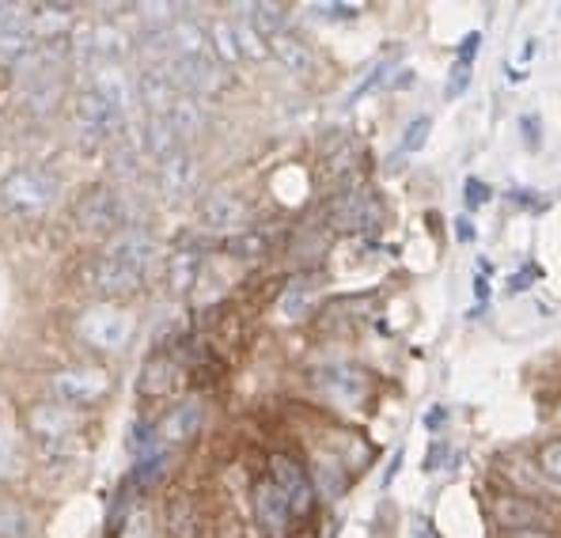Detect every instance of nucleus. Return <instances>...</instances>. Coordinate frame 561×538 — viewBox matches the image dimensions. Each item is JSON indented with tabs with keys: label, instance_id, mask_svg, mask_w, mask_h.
<instances>
[{
	"label": "nucleus",
	"instance_id": "f257e3e1",
	"mask_svg": "<svg viewBox=\"0 0 561 538\" xmlns=\"http://www.w3.org/2000/svg\"><path fill=\"white\" fill-rule=\"evenodd\" d=\"M27 428L35 448L49 459H65L80 448V417L65 402H43L27 413Z\"/></svg>",
	"mask_w": 561,
	"mask_h": 538
},
{
	"label": "nucleus",
	"instance_id": "f03ea898",
	"mask_svg": "<svg viewBox=\"0 0 561 538\" xmlns=\"http://www.w3.org/2000/svg\"><path fill=\"white\" fill-rule=\"evenodd\" d=\"M57 197V179L43 168H20L0 182V205L23 217H35L54 205Z\"/></svg>",
	"mask_w": 561,
	"mask_h": 538
},
{
	"label": "nucleus",
	"instance_id": "7ed1b4c3",
	"mask_svg": "<svg viewBox=\"0 0 561 538\" xmlns=\"http://www.w3.org/2000/svg\"><path fill=\"white\" fill-rule=\"evenodd\" d=\"M72 129H77L80 145L95 148L126 134V114L106 103V99H99L95 91H80L77 106H72Z\"/></svg>",
	"mask_w": 561,
	"mask_h": 538
},
{
	"label": "nucleus",
	"instance_id": "20e7f679",
	"mask_svg": "<svg viewBox=\"0 0 561 538\" xmlns=\"http://www.w3.org/2000/svg\"><path fill=\"white\" fill-rule=\"evenodd\" d=\"M77 225L84 231H92V236H118L122 228H129V205L126 197L118 194V190L111 186H95L88 190L84 197L77 202Z\"/></svg>",
	"mask_w": 561,
	"mask_h": 538
},
{
	"label": "nucleus",
	"instance_id": "39448f33",
	"mask_svg": "<svg viewBox=\"0 0 561 538\" xmlns=\"http://www.w3.org/2000/svg\"><path fill=\"white\" fill-rule=\"evenodd\" d=\"M77 334L80 342L92 345L99 353H118L134 337V319L122 308H114V304H95V308L80 314Z\"/></svg>",
	"mask_w": 561,
	"mask_h": 538
},
{
	"label": "nucleus",
	"instance_id": "423d86ee",
	"mask_svg": "<svg viewBox=\"0 0 561 538\" xmlns=\"http://www.w3.org/2000/svg\"><path fill=\"white\" fill-rule=\"evenodd\" d=\"M49 391L65 405H92L111 391V376L92 364H77V368H61L49 376Z\"/></svg>",
	"mask_w": 561,
	"mask_h": 538
},
{
	"label": "nucleus",
	"instance_id": "0eeeda50",
	"mask_svg": "<svg viewBox=\"0 0 561 538\" xmlns=\"http://www.w3.org/2000/svg\"><path fill=\"white\" fill-rule=\"evenodd\" d=\"M84 285L92 288L95 296H103V300H118V296L140 293L145 273L126 266V262H114V259H106V254H99V259H92L84 266Z\"/></svg>",
	"mask_w": 561,
	"mask_h": 538
},
{
	"label": "nucleus",
	"instance_id": "6e6552de",
	"mask_svg": "<svg viewBox=\"0 0 561 538\" xmlns=\"http://www.w3.org/2000/svg\"><path fill=\"white\" fill-rule=\"evenodd\" d=\"M266 478L277 485L280 493H285V501L293 504L296 516H308L311 504H316V485H311V478H308V470H304L300 459H293V455H285V451L270 455V474Z\"/></svg>",
	"mask_w": 561,
	"mask_h": 538
},
{
	"label": "nucleus",
	"instance_id": "1a4fd4ad",
	"mask_svg": "<svg viewBox=\"0 0 561 538\" xmlns=\"http://www.w3.org/2000/svg\"><path fill=\"white\" fill-rule=\"evenodd\" d=\"M72 54L92 69V65H118L129 54V35L114 23H95V27L80 31Z\"/></svg>",
	"mask_w": 561,
	"mask_h": 538
},
{
	"label": "nucleus",
	"instance_id": "9d476101",
	"mask_svg": "<svg viewBox=\"0 0 561 538\" xmlns=\"http://www.w3.org/2000/svg\"><path fill=\"white\" fill-rule=\"evenodd\" d=\"M379 217H383V205L373 190H350L334 202L330 209V225L334 231H376Z\"/></svg>",
	"mask_w": 561,
	"mask_h": 538
},
{
	"label": "nucleus",
	"instance_id": "9b49d317",
	"mask_svg": "<svg viewBox=\"0 0 561 538\" xmlns=\"http://www.w3.org/2000/svg\"><path fill=\"white\" fill-rule=\"evenodd\" d=\"M163 69H168L171 84L179 88V95H213V91L225 88V72H220L217 61H190V57H171V61H163Z\"/></svg>",
	"mask_w": 561,
	"mask_h": 538
},
{
	"label": "nucleus",
	"instance_id": "f8f14e48",
	"mask_svg": "<svg viewBox=\"0 0 561 538\" xmlns=\"http://www.w3.org/2000/svg\"><path fill=\"white\" fill-rule=\"evenodd\" d=\"M251 508H254V519H259V527L266 531L270 538H285V531L293 527L296 512L293 504L285 501V493L277 490L270 478H262V482H254L251 490Z\"/></svg>",
	"mask_w": 561,
	"mask_h": 538
},
{
	"label": "nucleus",
	"instance_id": "ddd939ff",
	"mask_svg": "<svg viewBox=\"0 0 561 538\" xmlns=\"http://www.w3.org/2000/svg\"><path fill=\"white\" fill-rule=\"evenodd\" d=\"M205 425V402L202 399H183L175 410L163 413V421L156 425V444L160 448H179V444H190Z\"/></svg>",
	"mask_w": 561,
	"mask_h": 538
},
{
	"label": "nucleus",
	"instance_id": "4468645a",
	"mask_svg": "<svg viewBox=\"0 0 561 538\" xmlns=\"http://www.w3.org/2000/svg\"><path fill=\"white\" fill-rule=\"evenodd\" d=\"M493 519H497L501 531H542L550 527V512L539 508L527 496H497L493 501Z\"/></svg>",
	"mask_w": 561,
	"mask_h": 538
},
{
	"label": "nucleus",
	"instance_id": "2eb2a0df",
	"mask_svg": "<svg viewBox=\"0 0 561 538\" xmlns=\"http://www.w3.org/2000/svg\"><path fill=\"white\" fill-rule=\"evenodd\" d=\"M88 91H95L99 99H106L111 106H118L122 114H129V106L137 103V84L126 77L122 65H92L88 69Z\"/></svg>",
	"mask_w": 561,
	"mask_h": 538
},
{
	"label": "nucleus",
	"instance_id": "dca6fc26",
	"mask_svg": "<svg viewBox=\"0 0 561 538\" xmlns=\"http://www.w3.org/2000/svg\"><path fill=\"white\" fill-rule=\"evenodd\" d=\"M106 259H114V262H126V266H134L145 273L148 262L156 259V239H152V231L148 228H140V225H129V228H122L118 236H111L106 239Z\"/></svg>",
	"mask_w": 561,
	"mask_h": 538
},
{
	"label": "nucleus",
	"instance_id": "f3484780",
	"mask_svg": "<svg viewBox=\"0 0 561 538\" xmlns=\"http://www.w3.org/2000/svg\"><path fill=\"white\" fill-rule=\"evenodd\" d=\"M27 27H31V35H35L38 46L69 43L65 35L72 31V8L69 4H38V8H31Z\"/></svg>",
	"mask_w": 561,
	"mask_h": 538
},
{
	"label": "nucleus",
	"instance_id": "a211bd4d",
	"mask_svg": "<svg viewBox=\"0 0 561 538\" xmlns=\"http://www.w3.org/2000/svg\"><path fill=\"white\" fill-rule=\"evenodd\" d=\"M243 220H247V205L243 197L236 194H225V190H217V194H209L202 202V225L213 228V231H243Z\"/></svg>",
	"mask_w": 561,
	"mask_h": 538
},
{
	"label": "nucleus",
	"instance_id": "6ab92c4d",
	"mask_svg": "<svg viewBox=\"0 0 561 538\" xmlns=\"http://www.w3.org/2000/svg\"><path fill=\"white\" fill-rule=\"evenodd\" d=\"M171 57H190V61H217L209 31L197 20H171Z\"/></svg>",
	"mask_w": 561,
	"mask_h": 538
},
{
	"label": "nucleus",
	"instance_id": "aec40b11",
	"mask_svg": "<svg viewBox=\"0 0 561 538\" xmlns=\"http://www.w3.org/2000/svg\"><path fill=\"white\" fill-rule=\"evenodd\" d=\"M137 99L148 106V114H168L179 99V88L171 84L163 65H148V69L137 77Z\"/></svg>",
	"mask_w": 561,
	"mask_h": 538
},
{
	"label": "nucleus",
	"instance_id": "412c9836",
	"mask_svg": "<svg viewBox=\"0 0 561 538\" xmlns=\"http://www.w3.org/2000/svg\"><path fill=\"white\" fill-rule=\"evenodd\" d=\"M179 145H183V137L175 134L168 114H148V122L140 126V148H145L148 160H156V163L171 160L175 152H183Z\"/></svg>",
	"mask_w": 561,
	"mask_h": 538
},
{
	"label": "nucleus",
	"instance_id": "4be33fe9",
	"mask_svg": "<svg viewBox=\"0 0 561 538\" xmlns=\"http://www.w3.org/2000/svg\"><path fill=\"white\" fill-rule=\"evenodd\" d=\"M156 179H160V190L168 197H183L194 190L197 182V163L190 152H175L171 160H163L160 168H156Z\"/></svg>",
	"mask_w": 561,
	"mask_h": 538
},
{
	"label": "nucleus",
	"instance_id": "5701e85b",
	"mask_svg": "<svg viewBox=\"0 0 561 538\" xmlns=\"http://www.w3.org/2000/svg\"><path fill=\"white\" fill-rule=\"evenodd\" d=\"M270 54H274L288 72H296V77H308V72H316V54H311V49L304 46L296 35H288V31H285V35L270 38Z\"/></svg>",
	"mask_w": 561,
	"mask_h": 538
},
{
	"label": "nucleus",
	"instance_id": "b1692460",
	"mask_svg": "<svg viewBox=\"0 0 561 538\" xmlns=\"http://www.w3.org/2000/svg\"><path fill=\"white\" fill-rule=\"evenodd\" d=\"M179 376H183V368H179L175 357H152L145 364V371H140V394L160 399V394L175 391Z\"/></svg>",
	"mask_w": 561,
	"mask_h": 538
},
{
	"label": "nucleus",
	"instance_id": "393cba45",
	"mask_svg": "<svg viewBox=\"0 0 561 538\" xmlns=\"http://www.w3.org/2000/svg\"><path fill=\"white\" fill-rule=\"evenodd\" d=\"M197 273H202V251L197 247H179L168 259V285L175 293H190L197 285Z\"/></svg>",
	"mask_w": 561,
	"mask_h": 538
},
{
	"label": "nucleus",
	"instance_id": "a878e982",
	"mask_svg": "<svg viewBox=\"0 0 561 538\" xmlns=\"http://www.w3.org/2000/svg\"><path fill=\"white\" fill-rule=\"evenodd\" d=\"M316 384L323 387L327 394L342 399V402H357L360 391H365V379H360L357 371H350V368H327V371H319Z\"/></svg>",
	"mask_w": 561,
	"mask_h": 538
},
{
	"label": "nucleus",
	"instance_id": "bb28decb",
	"mask_svg": "<svg viewBox=\"0 0 561 538\" xmlns=\"http://www.w3.org/2000/svg\"><path fill=\"white\" fill-rule=\"evenodd\" d=\"M168 118H171V126H175V134L190 140V137H197L205 129V111H202V103L197 99H190V95H179L175 99V106L168 111Z\"/></svg>",
	"mask_w": 561,
	"mask_h": 538
},
{
	"label": "nucleus",
	"instance_id": "cd10ccee",
	"mask_svg": "<svg viewBox=\"0 0 561 538\" xmlns=\"http://www.w3.org/2000/svg\"><path fill=\"white\" fill-rule=\"evenodd\" d=\"M251 27L259 31L262 38H274V35H285L288 31V8L285 4H251Z\"/></svg>",
	"mask_w": 561,
	"mask_h": 538
},
{
	"label": "nucleus",
	"instance_id": "c85d7f7f",
	"mask_svg": "<svg viewBox=\"0 0 561 538\" xmlns=\"http://www.w3.org/2000/svg\"><path fill=\"white\" fill-rule=\"evenodd\" d=\"M311 296H316V281H311V277L293 281V285L285 288V296H280L277 314H280V319H288V322H293V319H300V314L308 311Z\"/></svg>",
	"mask_w": 561,
	"mask_h": 538
},
{
	"label": "nucleus",
	"instance_id": "c756f323",
	"mask_svg": "<svg viewBox=\"0 0 561 538\" xmlns=\"http://www.w3.org/2000/svg\"><path fill=\"white\" fill-rule=\"evenodd\" d=\"M31 516L15 501H0V538H31Z\"/></svg>",
	"mask_w": 561,
	"mask_h": 538
},
{
	"label": "nucleus",
	"instance_id": "7c9ffc66",
	"mask_svg": "<svg viewBox=\"0 0 561 538\" xmlns=\"http://www.w3.org/2000/svg\"><path fill=\"white\" fill-rule=\"evenodd\" d=\"M209 38H213V54L220 57V61H239L243 57V49H239V35H236V23H213V31H209Z\"/></svg>",
	"mask_w": 561,
	"mask_h": 538
},
{
	"label": "nucleus",
	"instance_id": "2f4dec72",
	"mask_svg": "<svg viewBox=\"0 0 561 538\" xmlns=\"http://www.w3.org/2000/svg\"><path fill=\"white\" fill-rule=\"evenodd\" d=\"M316 478H319V490H323V496H337L345 485V478H350V470H345L342 459H330V455H323V459L316 462Z\"/></svg>",
	"mask_w": 561,
	"mask_h": 538
},
{
	"label": "nucleus",
	"instance_id": "473e14b6",
	"mask_svg": "<svg viewBox=\"0 0 561 538\" xmlns=\"http://www.w3.org/2000/svg\"><path fill=\"white\" fill-rule=\"evenodd\" d=\"M428 134H433V118H428V114H417V118L410 122L407 129H402L399 152H407V156L421 152V148H425V140H428Z\"/></svg>",
	"mask_w": 561,
	"mask_h": 538
},
{
	"label": "nucleus",
	"instance_id": "72a5a7b5",
	"mask_svg": "<svg viewBox=\"0 0 561 538\" xmlns=\"http://www.w3.org/2000/svg\"><path fill=\"white\" fill-rule=\"evenodd\" d=\"M23 462V448L8 425H0V474H15Z\"/></svg>",
	"mask_w": 561,
	"mask_h": 538
},
{
	"label": "nucleus",
	"instance_id": "f704fd0d",
	"mask_svg": "<svg viewBox=\"0 0 561 538\" xmlns=\"http://www.w3.org/2000/svg\"><path fill=\"white\" fill-rule=\"evenodd\" d=\"M228 254H236V259H259L262 251H266V239L259 236V231H239L225 243Z\"/></svg>",
	"mask_w": 561,
	"mask_h": 538
},
{
	"label": "nucleus",
	"instance_id": "c9c22d12",
	"mask_svg": "<svg viewBox=\"0 0 561 538\" xmlns=\"http://www.w3.org/2000/svg\"><path fill=\"white\" fill-rule=\"evenodd\" d=\"M391 69H394V61H379V65H373V69L365 72V80H360V84L350 91V99H345V103L353 106V103H357V99H365V95H368V91H373V88L387 84V72H391Z\"/></svg>",
	"mask_w": 561,
	"mask_h": 538
},
{
	"label": "nucleus",
	"instance_id": "e433bc0d",
	"mask_svg": "<svg viewBox=\"0 0 561 538\" xmlns=\"http://www.w3.org/2000/svg\"><path fill=\"white\" fill-rule=\"evenodd\" d=\"M236 35H239V49H243L247 57H270V43L251 27V20L236 23Z\"/></svg>",
	"mask_w": 561,
	"mask_h": 538
},
{
	"label": "nucleus",
	"instance_id": "4c0bfd02",
	"mask_svg": "<svg viewBox=\"0 0 561 538\" xmlns=\"http://www.w3.org/2000/svg\"><path fill=\"white\" fill-rule=\"evenodd\" d=\"M470 77H474V65H467V61H456V65H451L448 88H444V99H459V95H463L467 84H470Z\"/></svg>",
	"mask_w": 561,
	"mask_h": 538
},
{
	"label": "nucleus",
	"instance_id": "58836bf2",
	"mask_svg": "<svg viewBox=\"0 0 561 538\" xmlns=\"http://www.w3.org/2000/svg\"><path fill=\"white\" fill-rule=\"evenodd\" d=\"M539 470L550 478L554 485H561V440H550L547 448L539 451Z\"/></svg>",
	"mask_w": 561,
	"mask_h": 538
},
{
	"label": "nucleus",
	"instance_id": "ea45409f",
	"mask_svg": "<svg viewBox=\"0 0 561 538\" xmlns=\"http://www.w3.org/2000/svg\"><path fill=\"white\" fill-rule=\"evenodd\" d=\"M311 12L323 15V20H353L360 8L357 4H311Z\"/></svg>",
	"mask_w": 561,
	"mask_h": 538
},
{
	"label": "nucleus",
	"instance_id": "a19ab883",
	"mask_svg": "<svg viewBox=\"0 0 561 538\" xmlns=\"http://www.w3.org/2000/svg\"><path fill=\"white\" fill-rule=\"evenodd\" d=\"M463 194H467V209H478V205L490 202V186H485V182H478V179H467Z\"/></svg>",
	"mask_w": 561,
	"mask_h": 538
},
{
	"label": "nucleus",
	"instance_id": "79ce46f5",
	"mask_svg": "<svg viewBox=\"0 0 561 538\" xmlns=\"http://www.w3.org/2000/svg\"><path fill=\"white\" fill-rule=\"evenodd\" d=\"M478 46H482V31H470V35L459 43V57L456 61H467V65H474V57H478Z\"/></svg>",
	"mask_w": 561,
	"mask_h": 538
},
{
	"label": "nucleus",
	"instance_id": "37998d69",
	"mask_svg": "<svg viewBox=\"0 0 561 538\" xmlns=\"http://www.w3.org/2000/svg\"><path fill=\"white\" fill-rule=\"evenodd\" d=\"M519 129H524L527 148H539V145H542V137H539V118H535V114H524V118H519Z\"/></svg>",
	"mask_w": 561,
	"mask_h": 538
},
{
	"label": "nucleus",
	"instance_id": "c03bdc74",
	"mask_svg": "<svg viewBox=\"0 0 561 538\" xmlns=\"http://www.w3.org/2000/svg\"><path fill=\"white\" fill-rule=\"evenodd\" d=\"M474 236H478V231H474V220L459 217V220H456V239H459V243H470Z\"/></svg>",
	"mask_w": 561,
	"mask_h": 538
},
{
	"label": "nucleus",
	"instance_id": "a18cd8bd",
	"mask_svg": "<svg viewBox=\"0 0 561 538\" xmlns=\"http://www.w3.org/2000/svg\"><path fill=\"white\" fill-rule=\"evenodd\" d=\"M444 421H448V410H444V405H433V413L425 417V425L436 428V425H444Z\"/></svg>",
	"mask_w": 561,
	"mask_h": 538
},
{
	"label": "nucleus",
	"instance_id": "49530a36",
	"mask_svg": "<svg viewBox=\"0 0 561 538\" xmlns=\"http://www.w3.org/2000/svg\"><path fill=\"white\" fill-rule=\"evenodd\" d=\"M399 467H402V451H394L391 470H387V474H383V485H391V482H394V474H399Z\"/></svg>",
	"mask_w": 561,
	"mask_h": 538
},
{
	"label": "nucleus",
	"instance_id": "de8ad7c7",
	"mask_svg": "<svg viewBox=\"0 0 561 538\" xmlns=\"http://www.w3.org/2000/svg\"><path fill=\"white\" fill-rule=\"evenodd\" d=\"M407 84H414V69H399V80L391 88H407Z\"/></svg>",
	"mask_w": 561,
	"mask_h": 538
},
{
	"label": "nucleus",
	"instance_id": "09e8293b",
	"mask_svg": "<svg viewBox=\"0 0 561 538\" xmlns=\"http://www.w3.org/2000/svg\"><path fill=\"white\" fill-rule=\"evenodd\" d=\"M535 54H539V43L531 38V43H524V54H519V61H531Z\"/></svg>",
	"mask_w": 561,
	"mask_h": 538
},
{
	"label": "nucleus",
	"instance_id": "8fccbe9b",
	"mask_svg": "<svg viewBox=\"0 0 561 538\" xmlns=\"http://www.w3.org/2000/svg\"><path fill=\"white\" fill-rule=\"evenodd\" d=\"M474 288H478V304H485V296H490V285H485V277H478Z\"/></svg>",
	"mask_w": 561,
	"mask_h": 538
},
{
	"label": "nucleus",
	"instance_id": "3c124183",
	"mask_svg": "<svg viewBox=\"0 0 561 538\" xmlns=\"http://www.w3.org/2000/svg\"><path fill=\"white\" fill-rule=\"evenodd\" d=\"M508 538H550L547 531H516V535H508Z\"/></svg>",
	"mask_w": 561,
	"mask_h": 538
},
{
	"label": "nucleus",
	"instance_id": "603ef678",
	"mask_svg": "<svg viewBox=\"0 0 561 538\" xmlns=\"http://www.w3.org/2000/svg\"><path fill=\"white\" fill-rule=\"evenodd\" d=\"M414 538H428V527H425V524H417V527H414Z\"/></svg>",
	"mask_w": 561,
	"mask_h": 538
}]
</instances>
